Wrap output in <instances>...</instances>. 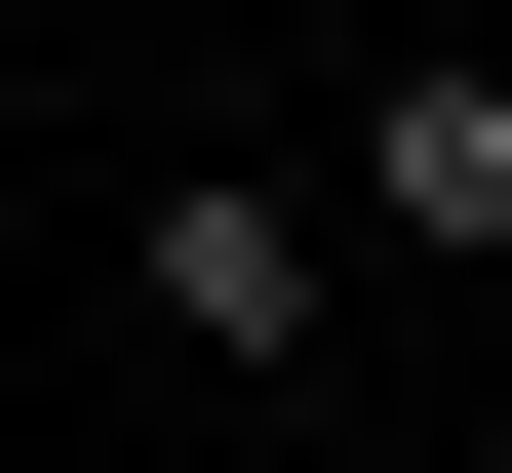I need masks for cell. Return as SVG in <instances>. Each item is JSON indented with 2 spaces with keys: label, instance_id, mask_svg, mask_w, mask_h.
<instances>
[{
  "label": "cell",
  "instance_id": "1",
  "mask_svg": "<svg viewBox=\"0 0 512 473\" xmlns=\"http://www.w3.org/2000/svg\"><path fill=\"white\" fill-rule=\"evenodd\" d=\"M119 316H158V355H237V395H276V355L355 316V237L276 198V158H158V237H119Z\"/></svg>",
  "mask_w": 512,
  "mask_h": 473
},
{
  "label": "cell",
  "instance_id": "2",
  "mask_svg": "<svg viewBox=\"0 0 512 473\" xmlns=\"http://www.w3.org/2000/svg\"><path fill=\"white\" fill-rule=\"evenodd\" d=\"M355 237L394 276H512V40H394L355 79Z\"/></svg>",
  "mask_w": 512,
  "mask_h": 473
}]
</instances>
